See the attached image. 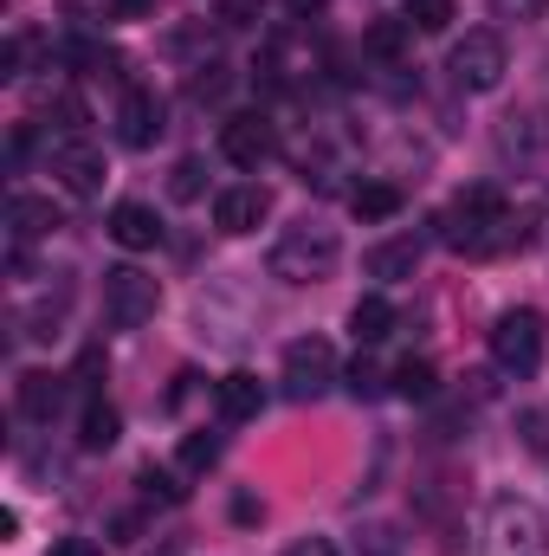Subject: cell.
Listing matches in <instances>:
<instances>
[{"instance_id": "cell-18", "label": "cell", "mask_w": 549, "mask_h": 556, "mask_svg": "<svg viewBox=\"0 0 549 556\" xmlns=\"http://www.w3.org/2000/svg\"><path fill=\"white\" fill-rule=\"evenodd\" d=\"M413 266H420V240H382V247L369 253V278H382V285L413 278Z\"/></svg>"}, {"instance_id": "cell-34", "label": "cell", "mask_w": 549, "mask_h": 556, "mask_svg": "<svg viewBox=\"0 0 549 556\" xmlns=\"http://www.w3.org/2000/svg\"><path fill=\"white\" fill-rule=\"evenodd\" d=\"M233 518H240V525H253V518H266V511H259V505H253V498L240 492V498H233Z\"/></svg>"}, {"instance_id": "cell-25", "label": "cell", "mask_w": 549, "mask_h": 556, "mask_svg": "<svg viewBox=\"0 0 549 556\" xmlns=\"http://www.w3.org/2000/svg\"><path fill=\"white\" fill-rule=\"evenodd\" d=\"M201 175H207V168H201V155H181V162H175V175H168V194H175V201H201Z\"/></svg>"}, {"instance_id": "cell-3", "label": "cell", "mask_w": 549, "mask_h": 556, "mask_svg": "<svg viewBox=\"0 0 549 556\" xmlns=\"http://www.w3.org/2000/svg\"><path fill=\"white\" fill-rule=\"evenodd\" d=\"M485 556H549V518L531 498L498 492L485 511Z\"/></svg>"}, {"instance_id": "cell-17", "label": "cell", "mask_w": 549, "mask_h": 556, "mask_svg": "<svg viewBox=\"0 0 549 556\" xmlns=\"http://www.w3.org/2000/svg\"><path fill=\"white\" fill-rule=\"evenodd\" d=\"M117 433H124L117 408L91 395V402H85V420H78V446H85V453H111V446H117Z\"/></svg>"}, {"instance_id": "cell-29", "label": "cell", "mask_w": 549, "mask_h": 556, "mask_svg": "<svg viewBox=\"0 0 549 556\" xmlns=\"http://www.w3.org/2000/svg\"><path fill=\"white\" fill-rule=\"evenodd\" d=\"M46 556H104V551H98L91 538H59V544H52Z\"/></svg>"}, {"instance_id": "cell-10", "label": "cell", "mask_w": 549, "mask_h": 556, "mask_svg": "<svg viewBox=\"0 0 549 556\" xmlns=\"http://www.w3.org/2000/svg\"><path fill=\"white\" fill-rule=\"evenodd\" d=\"M272 124L266 117H227L220 124V155L233 162V168H259L266 155H272Z\"/></svg>"}, {"instance_id": "cell-35", "label": "cell", "mask_w": 549, "mask_h": 556, "mask_svg": "<svg viewBox=\"0 0 549 556\" xmlns=\"http://www.w3.org/2000/svg\"><path fill=\"white\" fill-rule=\"evenodd\" d=\"M117 13H124V20H137V13H149V0H117Z\"/></svg>"}, {"instance_id": "cell-20", "label": "cell", "mask_w": 549, "mask_h": 556, "mask_svg": "<svg viewBox=\"0 0 549 556\" xmlns=\"http://www.w3.org/2000/svg\"><path fill=\"white\" fill-rule=\"evenodd\" d=\"M413 46V26L408 20H375L369 33H362V52H375V59H388V65H401Z\"/></svg>"}, {"instance_id": "cell-27", "label": "cell", "mask_w": 549, "mask_h": 556, "mask_svg": "<svg viewBox=\"0 0 549 556\" xmlns=\"http://www.w3.org/2000/svg\"><path fill=\"white\" fill-rule=\"evenodd\" d=\"M349 395H356V402H369V395H382V369H375L369 356H356V363H349Z\"/></svg>"}, {"instance_id": "cell-21", "label": "cell", "mask_w": 549, "mask_h": 556, "mask_svg": "<svg viewBox=\"0 0 549 556\" xmlns=\"http://www.w3.org/2000/svg\"><path fill=\"white\" fill-rule=\"evenodd\" d=\"M433 389H439L433 363H420V356H408V363L395 369V395H401V402H433Z\"/></svg>"}, {"instance_id": "cell-33", "label": "cell", "mask_w": 549, "mask_h": 556, "mask_svg": "<svg viewBox=\"0 0 549 556\" xmlns=\"http://www.w3.org/2000/svg\"><path fill=\"white\" fill-rule=\"evenodd\" d=\"M137 518H130V511H124V518H117V525H111V544H137Z\"/></svg>"}, {"instance_id": "cell-6", "label": "cell", "mask_w": 549, "mask_h": 556, "mask_svg": "<svg viewBox=\"0 0 549 556\" xmlns=\"http://www.w3.org/2000/svg\"><path fill=\"white\" fill-rule=\"evenodd\" d=\"M155 304H162V285L142 273V266H111V273H104V317H111L117 330L149 324Z\"/></svg>"}, {"instance_id": "cell-2", "label": "cell", "mask_w": 549, "mask_h": 556, "mask_svg": "<svg viewBox=\"0 0 549 556\" xmlns=\"http://www.w3.org/2000/svg\"><path fill=\"white\" fill-rule=\"evenodd\" d=\"M336 260H343V240L323 220H297L272 240V278H284V285H317L336 273Z\"/></svg>"}, {"instance_id": "cell-19", "label": "cell", "mask_w": 549, "mask_h": 556, "mask_svg": "<svg viewBox=\"0 0 549 556\" xmlns=\"http://www.w3.org/2000/svg\"><path fill=\"white\" fill-rule=\"evenodd\" d=\"M349 214H356V220H395V214H401V188H395V181H362V188L349 194Z\"/></svg>"}, {"instance_id": "cell-12", "label": "cell", "mask_w": 549, "mask_h": 556, "mask_svg": "<svg viewBox=\"0 0 549 556\" xmlns=\"http://www.w3.org/2000/svg\"><path fill=\"white\" fill-rule=\"evenodd\" d=\"M162 117H168L162 98L137 85V91H124V104H117V137L130 142V149H149V142L162 137Z\"/></svg>"}, {"instance_id": "cell-11", "label": "cell", "mask_w": 549, "mask_h": 556, "mask_svg": "<svg viewBox=\"0 0 549 556\" xmlns=\"http://www.w3.org/2000/svg\"><path fill=\"white\" fill-rule=\"evenodd\" d=\"M111 240H117L124 253L162 247V214H155L149 201H117V207H111Z\"/></svg>"}, {"instance_id": "cell-7", "label": "cell", "mask_w": 549, "mask_h": 556, "mask_svg": "<svg viewBox=\"0 0 549 556\" xmlns=\"http://www.w3.org/2000/svg\"><path fill=\"white\" fill-rule=\"evenodd\" d=\"M330 382H336V350H330V337H297V343L284 350V395H291V402H317Z\"/></svg>"}, {"instance_id": "cell-36", "label": "cell", "mask_w": 549, "mask_h": 556, "mask_svg": "<svg viewBox=\"0 0 549 556\" xmlns=\"http://www.w3.org/2000/svg\"><path fill=\"white\" fill-rule=\"evenodd\" d=\"M284 7H291V13H317L323 0H284Z\"/></svg>"}, {"instance_id": "cell-5", "label": "cell", "mask_w": 549, "mask_h": 556, "mask_svg": "<svg viewBox=\"0 0 549 556\" xmlns=\"http://www.w3.org/2000/svg\"><path fill=\"white\" fill-rule=\"evenodd\" d=\"M446 72H452V85H459V91H498V85H505V72H511V52H505V39H498V33H465V39L452 46Z\"/></svg>"}, {"instance_id": "cell-23", "label": "cell", "mask_w": 549, "mask_h": 556, "mask_svg": "<svg viewBox=\"0 0 549 556\" xmlns=\"http://www.w3.org/2000/svg\"><path fill=\"white\" fill-rule=\"evenodd\" d=\"M452 0H408V26H420V33H446L452 26Z\"/></svg>"}, {"instance_id": "cell-26", "label": "cell", "mask_w": 549, "mask_h": 556, "mask_svg": "<svg viewBox=\"0 0 549 556\" xmlns=\"http://www.w3.org/2000/svg\"><path fill=\"white\" fill-rule=\"evenodd\" d=\"M214 20L220 26H259L266 20V0H214Z\"/></svg>"}, {"instance_id": "cell-9", "label": "cell", "mask_w": 549, "mask_h": 556, "mask_svg": "<svg viewBox=\"0 0 549 556\" xmlns=\"http://www.w3.org/2000/svg\"><path fill=\"white\" fill-rule=\"evenodd\" d=\"M266 214H272V194H266L259 181L220 188V201H214V227H220V233H259Z\"/></svg>"}, {"instance_id": "cell-4", "label": "cell", "mask_w": 549, "mask_h": 556, "mask_svg": "<svg viewBox=\"0 0 549 556\" xmlns=\"http://www.w3.org/2000/svg\"><path fill=\"white\" fill-rule=\"evenodd\" d=\"M491 363L505 376H537L544 369V317L537 311H505L491 324Z\"/></svg>"}, {"instance_id": "cell-32", "label": "cell", "mask_w": 549, "mask_h": 556, "mask_svg": "<svg viewBox=\"0 0 549 556\" xmlns=\"http://www.w3.org/2000/svg\"><path fill=\"white\" fill-rule=\"evenodd\" d=\"M52 117H59L65 130H78V124H85V104H78V98H59V104H52Z\"/></svg>"}, {"instance_id": "cell-14", "label": "cell", "mask_w": 549, "mask_h": 556, "mask_svg": "<svg viewBox=\"0 0 549 556\" xmlns=\"http://www.w3.org/2000/svg\"><path fill=\"white\" fill-rule=\"evenodd\" d=\"M7 227H13V240H46V233H59L65 220H59V207H52V201L13 194V201H7Z\"/></svg>"}, {"instance_id": "cell-13", "label": "cell", "mask_w": 549, "mask_h": 556, "mask_svg": "<svg viewBox=\"0 0 549 556\" xmlns=\"http://www.w3.org/2000/svg\"><path fill=\"white\" fill-rule=\"evenodd\" d=\"M214 402H220V420H253L266 408V382H259L253 369H233V376H220Z\"/></svg>"}, {"instance_id": "cell-1", "label": "cell", "mask_w": 549, "mask_h": 556, "mask_svg": "<svg viewBox=\"0 0 549 556\" xmlns=\"http://www.w3.org/2000/svg\"><path fill=\"white\" fill-rule=\"evenodd\" d=\"M439 240H446L452 253H472V260H485V253L524 247L531 233L511 220V207H505V194H498V188H465V194L446 207V220H439Z\"/></svg>"}, {"instance_id": "cell-30", "label": "cell", "mask_w": 549, "mask_h": 556, "mask_svg": "<svg viewBox=\"0 0 549 556\" xmlns=\"http://www.w3.org/2000/svg\"><path fill=\"white\" fill-rule=\"evenodd\" d=\"M284 556H343V551H336L330 538H297V544H291Z\"/></svg>"}, {"instance_id": "cell-28", "label": "cell", "mask_w": 549, "mask_h": 556, "mask_svg": "<svg viewBox=\"0 0 549 556\" xmlns=\"http://www.w3.org/2000/svg\"><path fill=\"white\" fill-rule=\"evenodd\" d=\"M491 13H498V20H537L544 0H491Z\"/></svg>"}, {"instance_id": "cell-24", "label": "cell", "mask_w": 549, "mask_h": 556, "mask_svg": "<svg viewBox=\"0 0 549 556\" xmlns=\"http://www.w3.org/2000/svg\"><path fill=\"white\" fill-rule=\"evenodd\" d=\"M220 459V440L214 433H181V472H207Z\"/></svg>"}, {"instance_id": "cell-8", "label": "cell", "mask_w": 549, "mask_h": 556, "mask_svg": "<svg viewBox=\"0 0 549 556\" xmlns=\"http://www.w3.org/2000/svg\"><path fill=\"white\" fill-rule=\"evenodd\" d=\"M52 175H59V188H65V194L91 201V194L104 188V175H111V168H104V155H98L91 142H59V149H52Z\"/></svg>"}, {"instance_id": "cell-16", "label": "cell", "mask_w": 549, "mask_h": 556, "mask_svg": "<svg viewBox=\"0 0 549 556\" xmlns=\"http://www.w3.org/2000/svg\"><path fill=\"white\" fill-rule=\"evenodd\" d=\"M349 330H356V343H362V350H369V343H388V330H395V304H388L382 291L356 298V311H349Z\"/></svg>"}, {"instance_id": "cell-15", "label": "cell", "mask_w": 549, "mask_h": 556, "mask_svg": "<svg viewBox=\"0 0 549 556\" xmlns=\"http://www.w3.org/2000/svg\"><path fill=\"white\" fill-rule=\"evenodd\" d=\"M59 402H65V382L59 376H46V369H26L20 376V415L26 420H52Z\"/></svg>"}, {"instance_id": "cell-22", "label": "cell", "mask_w": 549, "mask_h": 556, "mask_svg": "<svg viewBox=\"0 0 549 556\" xmlns=\"http://www.w3.org/2000/svg\"><path fill=\"white\" fill-rule=\"evenodd\" d=\"M137 485H142V498H155V505H181V498H188L181 472H168V466H142Z\"/></svg>"}, {"instance_id": "cell-31", "label": "cell", "mask_w": 549, "mask_h": 556, "mask_svg": "<svg viewBox=\"0 0 549 556\" xmlns=\"http://www.w3.org/2000/svg\"><path fill=\"white\" fill-rule=\"evenodd\" d=\"M362 538H369V556H395V551H401V544H395V531H388V525H375V531H362Z\"/></svg>"}]
</instances>
